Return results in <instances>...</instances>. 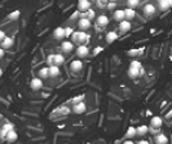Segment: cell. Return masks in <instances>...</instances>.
<instances>
[{
    "label": "cell",
    "mask_w": 172,
    "mask_h": 144,
    "mask_svg": "<svg viewBox=\"0 0 172 144\" xmlns=\"http://www.w3.org/2000/svg\"><path fill=\"white\" fill-rule=\"evenodd\" d=\"M71 39H73V43H76V44L82 46L85 40H88V35L85 34V31H74L73 35H71Z\"/></svg>",
    "instance_id": "6da1fadb"
},
{
    "label": "cell",
    "mask_w": 172,
    "mask_h": 144,
    "mask_svg": "<svg viewBox=\"0 0 172 144\" xmlns=\"http://www.w3.org/2000/svg\"><path fill=\"white\" fill-rule=\"evenodd\" d=\"M91 5H92L91 0H79V2H78V11L85 13L87 11L91 9Z\"/></svg>",
    "instance_id": "7a4b0ae2"
},
{
    "label": "cell",
    "mask_w": 172,
    "mask_h": 144,
    "mask_svg": "<svg viewBox=\"0 0 172 144\" xmlns=\"http://www.w3.org/2000/svg\"><path fill=\"white\" fill-rule=\"evenodd\" d=\"M30 87L32 91H39L43 87V79L37 77V78H32L31 82H30Z\"/></svg>",
    "instance_id": "3957f363"
},
{
    "label": "cell",
    "mask_w": 172,
    "mask_h": 144,
    "mask_svg": "<svg viewBox=\"0 0 172 144\" xmlns=\"http://www.w3.org/2000/svg\"><path fill=\"white\" fill-rule=\"evenodd\" d=\"M88 55H89V48L87 46L82 44V46H79L76 48V56L79 57V59H85Z\"/></svg>",
    "instance_id": "277c9868"
},
{
    "label": "cell",
    "mask_w": 172,
    "mask_h": 144,
    "mask_svg": "<svg viewBox=\"0 0 172 144\" xmlns=\"http://www.w3.org/2000/svg\"><path fill=\"white\" fill-rule=\"evenodd\" d=\"M78 26H79V29L82 31H85L92 26V22H91V20H88L87 17H85V18H79V20H78Z\"/></svg>",
    "instance_id": "5b68a950"
},
{
    "label": "cell",
    "mask_w": 172,
    "mask_h": 144,
    "mask_svg": "<svg viewBox=\"0 0 172 144\" xmlns=\"http://www.w3.org/2000/svg\"><path fill=\"white\" fill-rule=\"evenodd\" d=\"M132 29V24H131V21H122V22H119V31L122 34H124V33H128Z\"/></svg>",
    "instance_id": "8992f818"
},
{
    "label": "cell",
    "mask_w": 172,
    "mask_h": 144,
    "mask_svg": "<svg viewBox=\"0 0 172 144\" xmlns=\"http://www.w3.org/2000/svg\"><path fill=\"white\" fill-rule=\"evenodd\" d=\"M61 49H62V52L70 53V52L74 49V43L70 42V40H63V42L61 43Z\"/></svg>",
    "instance_id": "52a82bcc"
},
{
    "label": "cell",
    "mask_w": 172,
    "mask_h": 144,
    "mask_svg": "<svg viewBox=\"0 0 172 144\" xmlns=\"http://www.w3.org/2000/svg\"><path fill=\"white\" fill-rule=\"evenodd\" d=\"M85 110H87V105H85L84 101L78 103V104H74V105H73V112L76 113V114H83Z\"/></svg>",
    "instance_id": "ba28073f"
},
{
    "label": "cell",
    "mask_w": 172,
    "mask_h": 144,
    "mask_svg": "<svg viewBox=\"0 0 172 144\" xmlns=\"http://www.w3.org/2000/svg\"><path fill=\"white\" fill-rule=\"evenodd\" d=\"M96 24L100 27H106L107 25H109V17H107L106 14H100V16L97 17V20H96Z\"/></svg>",
    "instance_id": "9c48e42d"
},
{
    "label": "cell",
    "mask_w": 172,
    "mask_h": 144,
    "mask_svg": "<svg viewBox=\"0 0 172 144\" xmlns=\"http://www.w3.org/2000/svg\"><path fill=\"white\" fill-rule=\"evenodd\" d=\"M70 69H71V71H74V73H78V71H80V70L83 69V61H80V60H74V61H71Z\"/></svg>",
    "instance_id": "30bf717a"
},
{
    "label": "cell",
    "mask_w": 172,
    "mask_h": 144,
    "mask_svg": "<svg viewBox=\"0 0 172 144\" xmlns=\"http://www.w3.org/2000/svg\"><path fill=\"white\" fill-rule=\"evenodd\" d=\"M53 38L54 39H65V27H56L53 31Z\"/></svg>",
    "instance_id": "8fae6325"
},
{
    "label": "cell",
    "mask_w": 172,
    "mask_h": 144,
    "mask_svg": "<svg viewBox=\"0 0 172 144\" xmlns=\"http://www.w3.org/2000/svg\"><path fill=\"white\" fill-rule=\"evenodd\" d=\"M162 125H163V121L158 116H155V117H153L152 119H150V126H152L153 128H157V130H158V128L162 127Z\"/></svg>",
    "instance_id": "7c38bea8"
},
{
    "label": "cell",
    "mask_w": 172,
    "mask_h": 144,
    "mask_svg": "<svg viewBox=\"0 0 172 144\" xmlns=\"http://www.w3.org/2000/svg\"><path fill=\"white\" fill-rule=\"evenodd\" d=\"M113 17L115 21H118V22L124 21V9H115L113 12Z\"/></svg>",
    "instance_id": "4fadbf2b"
},
{
    "label": "cell",
    "mask_w": 172,
    "mask_h": 144,
    "mask_svg": "<svg viewBox=\"0 0 172 144\" xmlns=\"http://www.w3.org/2000/svg\"><path fill=\"white\" fill-rule=\"evenodd\" d=\"M118 38H119V35H118V33H117V31H109V33H106V37H105L106 42L109 43V44L114 43V42H115Z\"/></svg>",
    "instance_id": "5bb4252c"
},
{
    "label": "cell",
    "mask_w": 172,
    "mask_h": 144,
    "mask_svg": "<svg viewBox=\"0 0 172 144\" xmlns=\"http://www.w3.org/2000/svg\"><path fill=\"white\" fill-rule=\"evenodd\" d=\"M142 12H144V14L145 16H153V14L155 13V7L153 5V4H150V3H148L144 8H142Z\"/></svg>",
    "instance_id": "9a60e30c"
},
{
    "label": "cell",
    "mask_w": 172,
    "mask_h": 144,
    "mask_svg": "<svg viewBox=\"0 0 172 144\" xmlns=\"http://www.w3.org/2000/svg\"><path fill=\"white\" fill-rule=\"evenodd\" d=\"M13 43H14V40H13V38H9V37H5L4 38V40L0 43V47H2L3 49H9L12 46H13Z\"/></svg>",
    "instance_id": "2e32d148"
},
{
    "label": "cell",
    "mask_w": 172,
    "mask_h": 144,
    "mask_svg": "<svg viewBox=\"0 0 172 144\" xmlns=\"http://www.w3.org/2000/svg\"><path fill=\"white\" fill-rule=\"evenodd\" d=\"M140 75H141V69H136V68L130 66V69H128V77L132 78V79H136Z\"/></svg>",
    "instance_id": "e0dca14e"
},
{
    "label": "cell",
    "mask_w": 172,
    "mask_h": 144,
    "mask_svg": "<svg viewBox=\"0 0 172 144\" xmlns=\"http://www.w3.org/2000/svg\"><path fill=\"white\" fill-rule=\"evenodd\" d=\"M136 17V11L132 8H126L124 9V20L127 21H132Z\"/></svg>",
    "instance_id": "ac0fdd59"
},
{
    "label": "cell",
    "mask_w": 172,
    "mask_h": 144,
    "mask_svg": "<svg viewBox=\"0 0 172 144\" xmlns=\"http://www.w3.org/2000/svg\"><path fill=\"white\" fill-rule=\"evenodd\" d=\"M49 68V77L52 78H57L60 74H61V70H60V66L57 65H52V66H48Z\"/></svg>",
    "instance_id": "d6986e66"
},
{
    "label": "cell",
    "mask_w": 172,
    "mask_h": 144,
    "mask_svg": "<svg viewBox=\"0 0 172 144\" xmlns=\"http://www.w3.org/2000/svg\"><path fill=\"white\" fill-rule=\"evenodd\" d=\"M136 133H137V136H145L149 133V127L146 125H140L139 127H136Z\"/></svg>",
    "instance_id": "ffe728a7"
},
{
    "label": "cell",
    "mask_w": 172,
    "mask_h": 144,
    "mask_svg": "<svg viewBox=\"0 0 172 144\" xmlns=\"http://www.w3.org/2000/svg\"><path fill=\"white\" fill-rule=\"evenodd\" d=\"M63 62H65V57L62 56V53H54V65L61 66Z\"/></svg>",
    "instance_id": "44dd1931"
},
{
    "label": "cell",
    "mask_w": 172,
    "mask_h": 144,
    "mask_svg": "<svg viewBox=\"0 0 172 144\" xmlns=\"http://www.w3.org/2000/svg\"><path fill=\"white\" fill-rule=\"evenodd\" d=\"M6 140H8L9 143H13V142H16L17 139H18V134L14 131V130H11L8 134H6V138H5Z\"/></svg>",
    "instance_id": "7402d4cb"
},
{
    "label": "cell",
    "mask_w": 172,
    "mask_h": 144,
    "mask_svg": "<svg viewBox=\"0 0 172 144\" xmlns=\"http://www.w3.org/2000/svg\"><path fill=\"white\" fill-rule=\"evenodd\" d=\"M155 143L157 144H167L168 143V138L164 134H159L155 136Z\"/></svg>",
    "instance_id": "603a6c76"
},
{
    "label": "cell",
    "mask_w": 172,
    "mask_h": 144,
    "mask_svg": "<svg viewBox=\"0 0 172 144\" xmlns=\"http://www.w3.org/2000/svg\"><path fill=\"white\" fill-rule=\"evenodd\" d=\"M136 135H137V133H136V128H135L133 126H130V127L127 128V131H126V138L132 139V138H135Z\"/></svg>",
    "instance_id": "cb8c5ba5"
},
{
    "label": "cell",
    "mask_w": 172,
    "mask_h": 144,
    "mask_svg": "<svg viewBox=\"0 0 172 144\" xmlns=\"http://www.w3.org/2000/svg\"><path fill=\"white\" fill-rule=\"evenodd\" d=\"M38 74H39V78H41V79L48 78L49 77V68H41Z\"/></svg>",
    "instance_id": "d4e9b609"
},
{
    "label": "cell",
    "mask_w": 172,
    "mask_h": 144,
    "mask_svg": "<svg viewBox=\"0 0 172 144\" xmlns=\"http://www.w3.org/2000/svg\"><path fill=\"white\" fill-rule=\"evenodd\" d=\"M19 16H21V12H19V11H13V12H11V13L8 14V18H9L11 21H17V20L19 18Z\"/></svg>",
    "instance_id": "484cf974"
},
{
    "label": "cell",
    "mask_w": 172,
    "mask_h": 144,
    "mask_svg": "<svg viewBox=\"0 0 172 144\" xmlns=\"http://www.w3.org/2000/svg\"><path fill=\"white\" fill-rule=\"evenodd\" d=\"M127 5H128V8L136 9L140 5V0H127Z\"/></svg>",
    "instance_id": "4316f807"
},
{
    "label": "cell",
    "mask_w": 172,
    "mask_h": 144,
    "mask_svg": "<svg viewBox=\"0 0 172 144\" xmlns=\"http://www.w3.org/2000/svg\"><path fill=\"white\" fill-rule=\"evenodd\" d=\"M47 64H48V66L54 65V55H48L47 56Z\"/></svg>",
    "instance_id": "83f0119b"
},
{
    "label": "cell",
    "mask_w": 172,
    "mask_h": 144,
    "mask_svg": "<svg viewBox=\"0 0 172 144\" xmlns=\"http://www.w3.org/2000/svg\"><path fill=\"white\" fill-rule=\"evenodd\" d=\"M95 16H96V13H95V11H92V9H89V11L85 12V17H87L88 20H91V21L95 18Z\"/></svg>",
    "instance_id": "f1b7e54d"
},
{
    "label": "cell",
    "mask_w": 172,
    "mask_h": 144,
    "mask_svg": "<svg viewBox=\"0 0 172 144\" xmlns=\"http://www.w3.org/2000/svg\"><path fill=\"white\" fill-rule=\"evenodd\" d=\"M130 66H132V68H136V69H142V66H141V62H140V61H137V60H133V61H131Z\"/></svg>",
    "instance_id": "f546056e"
},
{
    "label": "cell",
    "mask_w": 172,
    "mask_h": 144,
    "mask_svg": "<svg viewBox=\"0 0 172 144\" xmlns=\"http://www.w3.org/2000/svg\"><path fill=\"white\" fill-rule=\"evenodd\" d=\"M106 8L109 9V11H115V8H117V3L115 2H109L107 3V5H106Z\"/></svg>",
    "instance_id": "4dcf8cb0"
},
{
    "label": "cell",
    "mask_w": 172,
    "mask_h": 144,
    "mask_svg": "<svg viewBox=\"0 0 172 144\" xmlns=\"http://www.w3.org/2000/svg\"><path fill=\"white\" fill-rule=\"evenodd\" d=\"M78 18H80V12H79V11H75V12L70 16V20H71V21H75V20H78Z\"/></svg>",
    "instance_id": "1f68e13d"
},
{
    "label": "cell",
    "mask_w": 172,
    "mask_h": 144,
    "mask_svg": "<svg viewBox=\"0 0 172 144\" xmlns=\"http://www.w3.org/2000/svg\"><path fill=\"white\" fill-rule=\"evenodd\" d=\"M82 101H84V95H79V96L73 99V104H78V103H82Z\"/></svg>",
    "instance_id": "d6a6232c"
},
{
    "label": "cell",
    "mask_w": 172,
    "mask_h": 144,
    "mask_svg": "<svg viewBox=\"0 0 172 144\" xmlns=\"http://www.w3.org/2000/svg\"><path fill=\"white\" fill-rule=\"evenodd\" d=\"M2 130L6 131V133H9L11 130H13V125H12V124H5V125H3V127H2Z\"/></svg>",
    "instance_id": "836d02e7"
},
{
    "label": "cell",
    "mask_w": 172,
    "mask_h": 144,
    "mask_svg": "<svg viewBox=\"0 0 172 144\" xmlns=\"http://www.w3.org/2000/svg\"><path fill=\"white\" fill-rule=\"evenodd\" d=\"M73 33H74L73 27H65V37L66 38L67 37H71V35H73Z\"/></svg>",
    "instance_id": "e575fe53"
},
{
    "label": "cell",
    "mask_w": 172,
    "mask_h": 144,
    "mask_svg": "<svg viewBox=\"0 0 172 144\" xmlns=\"http://www.w3.org/2000/svg\"><path fill=\"white\" fill-rule=\"evenodd\" d=\"M141 52L139 51V49H131V51L130 52H128V55H130V56H137V55H140Z\"/></svg>",
    "instance_id": "d590c367"
},
{
    "label": "cell",
    "mask_w": 172,
    "mask_h": 144,
    "mask_svg": "<svg viewBox=\"0 0 172 144\" xmlns=\"http://www.w3.org/2000/svg\"><path fill=\"white\" fill-rule=\"evenodd\" d=\"M101 51H102V47H96L95 49H93V55H98Z\"/></svg>",
    "instance_id": "8d00e7d4"
},
{
    "label": "cell",
    "mask_w": 172,
    "mask_h": 144,
    "mask_svg": "<svg viewBox=\"0 0 172 144\" xmlns=\"http://www.w3.org/2000/svg\"><path fill=\"white\" fill-rule=\"evenodd\" d=\"M6 37L5 35V31H3V30H0V43H2L3 40H4V38Z\"/></svg>",
    "instance_id": "74e56055"
},
{
    "label": "cell",
    "mask_w": 172,
    "mask_h": 144,
    "mask_svg": "<svg viewBox=\"0 0 172 144\" xmlns=\"http://www.w3.org/2000/svg\"><path fill=\"white\" fill-rule=\"evenodd\" d=\"M4 55H5V49H3L2 47H0V60L4 57Z\"/></svg>",
    "instance_id": "f35d334b"
},
{
    "label": "cell",
    "mask_w": 172,
    "mask_h": 144,
    "mask_svg": "<svg viewBox=\"0 0 172 144\" xmlns=\"http://www.w3.org/2000/svg\"><path fill=\"white\" fill-rule=\"evenodd\" d=\"M70 110L67 109V108H62V109H61V113H63V114H67Z\"/></svg>",
    "instance_id": "ab89813d"
},
{
    "label": "cell",
    "mask_w": 172,
    "mask_h": 144,
    "mask_svg": "<svg viewBox=\"0 0 172 144\" xmlns=\"http://www.w3.org/2000/svg\"><path fill=\"white\" fill-rule=\"evenodd\" d=\"M123 144H135V142H132L131 139H128V140H126Z\"/></svg>",
    "instance_id": "60d3db41"
},
{
    "label": "cell",
    "mask_w": 172,
    "mask_h": 144,
    "mask_svg": "<svg viewBox=\"0 0 172 144\" xmlns=\"http://www.w3.org/2000/svg\"><path fill=\"white\" fill-rule=\"evenodd\" d=\"M137 144H148V142H146V140H140Z\"/></svg>",
    "instance_id": "b9f144b4"
},
{
    "label": "cell",
    "mask_w": 172,
    "mask_h": 144,
    "mask_svg": "<svg viewBox=\"0 0 172 144\" xmlns=\"http://www.w3.org/2000/svg\"><path fill=\"white\" fill-rule=\"evenodd\" d=\"M2 75H3V69L0 68V77H2Z\"/></svg>",
    "instance_id": "7bdbcfd3"
},
{
    "label": "cell",
    "mask_w": 172,
    "mask_h": 144,
    "mask_svg": "<svg viewBox=\"0 0 172 144\" xmlns=\"http://www.w3.org/2000/svg\"><path fill=\"white\" fill-rule=\"evenodd\" d=\"M109 2H117V0H109Z\"/></svg>",
    "instance_id": "ee69618b"
},
{
    "label": "cell",
    "mask_w": 172,
    "mask_h": 144,
    "mask_svg": "<svg viewBox=\"0 0 172 144\" xmlns=\"http://www.w3.org/2000/svg\"><path fill=\"white\" fill-rule=\"evenodd\" d=\"M91 2H95V0H91Z\"/></svg>",
    "instance_id": "f6af8a7d"
},
{
    "label": "cell",
    "mask_w": 172,
    "mask_h": 144,
    "mask_svg": "<svg viewBox=\"0 0 172 144\" xmlns=\"http://www.w3.org/2000/svg\"><path fill=\"white\" fill-rule=\"evenodd\" d=\"M0 131H2V128H0Z\"/></svg>",
    "instance_id": "bcb514c9"
},
{
    "label": "cell",
    "mask_w": 172,
    "mask_h": 144,
    "mask_svg": "<svg viewBox=\"0 0 172 144\" xmlns=\"http://www.w3.org/2000/svg\"><path fill=\"white\" fill-rule=\"evenodd\" d=\"M148 144H150V143H148Z\"/></svg>",
    "instance_id": "7dc6e473"
}]
</instances>
